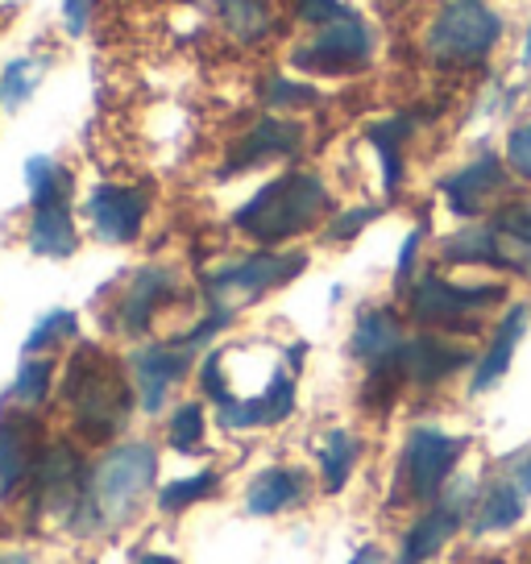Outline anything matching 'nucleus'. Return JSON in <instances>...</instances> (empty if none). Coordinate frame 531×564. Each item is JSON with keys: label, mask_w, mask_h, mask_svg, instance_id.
<instances>
[{"label": "nucleus", "mask_w": 531, "mask_h": 564, "mask_svg": "<svg viewBox=\"0 0 531 564\" xmlns=\"http://www.w3.org/2000/svg\"><path fill=\"white\" fill-rule=\"evenodd\" d=\"M72 336H75V312H67V307L46 312V316L30 328V336H25V357H37V352L54 349V345H63V340H72Z\"/></svg>", "instance_id": "obj_32"}, {"label": "nucleus", "mask_w": 531, "mask_h": 564, "mask_svg": "<svg viewBox=\"0 0 531 564\" xmlns=\"http://www.w3.org/2000/svg\"><path fill=\"white\" fill-rule=\"evenodd\" d=\"M175 291L178 274L171 265H142L133 279L124 282L121 300L112 303V312H108V324L124 336H145L154 316L175 300Z\"/></svg>", "instance_id": "obj_13"}, {"label": "nucleus", "mask_w": 531, "mask_h": 564, "mask_svg": "<svg viewBox=\"0 0 531 564\" xmlns=\"http://www.w3.org/2000/svg\"><path fill=\"white\" fill-rule=\"evenodd\" d=\"M46 67H51V58H46V54H37V58L34 54H30V58H13L9 67L0 70V105L9 108V112H18V108L37 91Z\"/></svg>", "instance_id": "obj_29"}, {"label": "nucleus", "mask_w": 531, "mask_h": 564, "mask_svg": "<svg viewBox=\"0 0 531 564\" xmlns=\"http://www.w3.org/2000/svg\"><path fill=\"white\" fill-rule=\"evenodd\" d=\"M411 133H415V117L411 112L373 121L366 129V138H370V145L378 150V159H382V187H387V195H394L399 183H403V145H408Z\"/></svg>", "instance_id": "obj_25"}, {"label": "nucleus", "mask_w": 531, "mask_h": 564, "mask_svg": "<svg viewBox=\"0 0 531 564\" xmlns=\"http://www.w3.org/2000/svg\"><path fill=\"white\" fill-rule=\"evenodd\" d=\"M63 399L72 406L75 432L91 444L112 441L133 411V387L100 345H79L63 373Z\"/></svg>", "instance_id": "obj_2"}, {"label": "nucleus", "mask_w": 531, "mask_h": 564, "mask_svg": "<svg viewBox=\"0 0 531 564\" xmlns=\"http://www.w3.org/2000/svg\"><path fill=\"white\" fill-rule=\"evenodd\" d=\"M79 237H75V220H72V204H51V208H34V220H30V249L37 258H51V262H63L72 258Z\"/></svg>", "instance_id": "obj_24"}, {"label": "nucleus", "mask_w": 531, "mask_h": 564, "mask_svg": "<svg viewBox=\"0 0 531 564\" xmlns=\"http://www.w3.org/2000/svg\"><path fill=\"white\" fill-rule=\"evenodd\" d=\"M295 411V382H291V373H274L270 382H266L258 394H232L225 403L216 406V420L225 423V427H237V432H249V427H274V423H283L286 415Z\"/></svg>", "instance_id": "obj_18"}, {"label": "nucleus", "mask_w": 531, "mask_h": 564, "mask_svg": "<svg viewBox=\"0 0 531 564\" xmlns=\"http://www.w3.org/2000/svg\"><path fill=\"white\" fill-rule=\"evenodd\" d=\"M51 378H54V366L46 357H25L18 378H13V387H9V403L21 406V411L42 406L46 394H51Z\"/></svg>", "instance_id": "obj_30"}, {"label": "nucleus", "mask_w": 531, "mask_h": 564, "mask_svg": "<svg viewBox=\"0 0 531 564\" xmlns=\"http://www.w3.org/2000/svg\"><path fill=\"white\" fill-rule=\"evenodd\" d=\"M474 502H478V490H474L469 477L448 481V490H444L441 498H436V502H432V507L408 528L394 564H427L432 556H441L444 544H448L460 528H469Z\"/></svg>", "instance_id": "obj_10"}, {"label": "nucleus", "mask_w": 531, "mask_h": 564, "mask_svg": "<svg viewBox=\"0 0 531 564\" xmlns=\"http://www.w3.org/2000/svg\"><path fill=\"white\" fill-rule=\"evenodd\" d=\"M307 270V253H274V249H262V253H249L241 262H229L213 270L204 279V300L216 303V307H246V303L262 300L270 291L286 286L291 279H300Z\"/></svg>", "instance_id": "obj_8"}, {"label": "nucleus", "mask_w": 531, "mask_h": 564, "mask_svg": "<svg viewBox=\"0 0 531 564\" xmlns=\"http://www.w3.org/2000/svg\"><path fill=\"white\" fill-rule=\"evenodd\" d=\"M403 324L399 316L390 312V307H370V312H361L357 316V328H354V340H349V352H354L361 366H387L394 352L403 349Z\"/></svg>", "instance_id": "obj_22"}, {"label": "nucleus", "mask_w": 531, "mask_h": 564, "mask_svg": "<svg viewBox=\"0 0 531 564\" xmlns=\"http://www.w3.org/2000/svg\"><path fill=\"white\" fill-rule=\"evenodd\" d=\"M88 220L91 232L108 246H129L142 237L150 195L142 187H124V183H96L88 192Z\"/></svg>", "instance_id": "obj_14"}, {"label": "nucleus", "mask_w": 531, "mask_h": 564, "mask_svg": "<svg viewBox=\"0 0 531 564\" xmlns=\"http://www.w3.org/2000/svg\"><path fill=\"white\" fill-rule=\"evenodd\" d=\"M465 448H469L465 436L441 432L432 423H415L408 432V441H403V453H399V474H394V498L390 502H424V507H432L448 490Z\"/></svg>", "instance_id": "obj_4"}, {"label": "nucleus", "mask_w": 531, "mask_h": 564, "mask_svg": "<svg viewBox=\"0 0 531 564\" xmlns=\"http://www.w3.org/2000/svg\"><path fill=\"white\" fill-rule=\"evenodd\" d=\"M523 54H528V58H531V30H528V46H523Z\"/></svg>", "instance_id": "obj_42"}, {"label": "nucleus", "mask_w": 531, "mask_h": 564, "mask_svg": "<svg viewBox=\"0 0 531 564\" xmlns=\"http://www.w3.org/2000/svg\"><path fill=\"white\" fill-rule=\"evenodd\" d=\"M204 427H208V420H204V406L183 403L175 415H171L166 441H171V448H178V453H195V448H199V441H204Z\"/></svg>", "instance_id": "obj_34"}, {"label": "nucleus", "mask_w": 531, "mask_h": 564, "mask_svg": "<svg viewBox=\"0 0 531 564\" xmlns=\"http://www.w3.org/2000/svg\"><path fill=\"white\" fill-rule=\"evenodd\" d=\"M328 208H333V192L316 171H286L232 212V225L262 246H283L291 237L316 229Z\"/></svg>", "instance_id": "obj_3"}, {"label": "nucleus", "mask_w": 531, "mask_h": 564, "mask_svg": "<svg viewBox=\"0 0 531 564\" xmlns=\"http://www.w3.org/2000/svg\"><path fill=\"white\" fill-rule=\"evenodd\" d=\"M138 564H178L175 556H166V552H142Z\"/></svg>", "instance_id": "obj_40"}, {"label": "nucleus", "mask_w": 531, "mask_h": 564, "mask_svg": "<svg viewBox=\"0 0 531 564\" xmlns=\"http://www.w3.org/2000/svg\"><path fill=\"white\" fill-rule=\"evenodd\" d=\"M531 498V448H519L511 457L495 465V474L481 481L474 514H469V535H495V531H511Z\"/></svg>", "instance_id": "obj_9"}, {"label": "nucleus", "mask_w": 531, "mask_h": 564, "mask_svg": "<svg viewBox=\"0 0 531 564\" xmlns=\"http://www.w3.org/2000/svg\"><path fill=\"white\" fill-rule=\"evenodd\" d=\"M507 300L502 282H448L441 274H424L408 291V312L415 324L424 328H441V333H474L478 319Z\"/></svg>", "instance_id": "obj_7"}, {"label": "nucleus", "mask_w": 531, "mask_h": 564, "mask_svg": "<svg viewBox=\"0 0 531 564\" xmlns=\"http://www.w3.org/2000/svg\"><path fill=\"white\" fill-rule=\"evenodd\" d=\"M46 444H37V423L30 415H0V502L34 477Z\"/></svg>", "instance_id": "obj_19"}, {"label": "nucleus", "mask_w": 531, "mask_h": 564, "mask_svg": "<svg viewBox=\"0 0 531 564\" xmlns=\"http://www.w3.org/2000/svg\"><path fill=\"white\" fill-rule=\"evenodd\" d=\"M262 105L266 108H307L319 105V91L312 84H300V79H286V75H266L262 84Z\"/></svg>", "instance_id": "obj_33"}, {"label": "nucleus", "mask_w": 531, "mask_h": 564, "mask_svg": "<svg viewBox=\"0 0 531 564\" xmlns=\"http://www.w3.org/2000/svg\"><path fill=\"white\" fill-rule=\"evenodd\" d=\"M25 183H30V204L51 208V204H72V171L58 166L46 154H34L25 162Z\"/></svg>", "instance_id": "obj_27"}, {"label": "nucleus", "mask_w": 531, "mask_h": 564, "mask_svg": "<svg viewBox=\"0 0 531 564\" xmlns=\"http://www.w3.org/2000/svg\"><path fill=\"white\" fill-rule=\"evenodd\" d=\"M192 361H195V349H187L183 340L142 345V349L129 352V370H133V382H138V399H142V406L150 415L162 411L166 394L187 378Z\"/></svg>", "instance_id": "obj_15"}, {"label": "nucleus", "mask_w": 531, "mask_h": 564, "mask_svg": "<svg viewBox=\"0 0 531 564\" xmlns=\"http://www.w3.org/2000/svg\"><path fill=\"white\" fill-rule=\"evenodd\" d=\"M303 150V124L300 121H283V117H262L253 121L232 141L229 159L220 166V178L229 175H246L262 162H279V159H295Z\"/></svg>", "instance_id": "obj_16"}, {"label": "nucleus", "mask_w": 531, "mask_h": 564, "mask_svg": "<svg viewBox=\"0 0 531 564\" xmlns=\"http://www.w3.org/2000/svg\"><path fill=\"white\" fill-rule=\"evenodd\" d=\"M478 564H502V561H495V556H486V561H478Z\"/></svg>", "instance_id": "obj_43"}, {"label": "nucleus", "mask_w": 531, "mask_h": 564, "mask_svg": "<svg viewBox=\"0 0 531 564\" xmlns=\"http://www.w3.org/2000/svg\"><path fill=\"white\" fill-rule=\"evenodd\" d=\"M91 9H96L91 0H67V4H63V25H67V34L79 37L84 30H88Z\"/></svg>", "instance_id": "obj_39"}, {"label": "nucleus", "mask_w": 531, "mask_h": 564, "mask_svg": "<svg viewBox=\"0 0 531 564\" xmlns=\"http://www.w3.org/2000/svg\"><path fill=\"white\" fill-rule=\"evenodd\" d=\"M502 37V18L486 0H444L424 34V51L436 67H478Z\"/></svg>", "instance_id": "obj_5"}, {"label": "nucleus", "mask_w": 531, "mask_h": 564, "mask_svg": "<svg viewBox=\"0 0 531 564\" xmlns=\"http://www.w3.org/2000/svg\"><path fill=\"white\" fill-rule=\"evenodd\" d=\"M295 13H300L303 25H328V21H340V18H349L354 9H345L340 0H300L295 4Z\"/></svg>", "instance_id": "obj_37"}, {"label": "nucleus", "mask_w": 531, "mask_h": 564, "mask_svg": "<svg viewBox=\"0 0 531 564\" xmlns=\"http://www.w3.org/2000/svg\"><path fill=\"white\" fill-rule=\"evenodd\" d=\"M357 457H361V441H357L354 432H345V427H333V432L324 436V448H319L324 490L328 494L345 490V481H349L354 469H357Z\"/></svg>", "instance_id": "obj_26"}, {"label": "nucleus", "mask_w": 531, "mask_h": 564, "mask_svg": "<svg viewBox=\"0 0 531 564\" xmlns=\"http://www.w3.org/2000/svg\"><path fill=\"white\" fill-rule=\"evenodd\" d=\"M220 490V477H216V469H199V474L183 477V481H171L166 490H159V507L162 511H187L192 502H199V498H213V494Z\"/></svg>", "instance_id": "obj_31"}, {"label": "nucleus", "mask_w": 531, "mask_h": 564, "mask_svg": "<svg viewBox=\"0 0 531 564\" xmlns=\"http://www.w3.org/2000/svg\"><path fill=\"white\" fill-rule=\"evenodd\" d=\"M507 166H511V175L531 183V121L511 129V138H507Z\"/></svg>", "instance_id": "obj_36"}, {"label": "nucleus", "mask_w": 531, "mask_h": 564, "mask_svg": "<svg viewBox=\"0 0 531 564\" xmlns=\"http://www.w3.org/2000/svg\"><path fill=\"white\" fill-rule=\"evenodd\" d=\"M303 498H307V474H303V469H291V465H274V469H266V474L253 477L246 507H249V514H279V511H286V507L303 502Z\"/></svg>", "instance_id": "obj_23"}, {"label": "nucleus", "mask_w": 531, "mask_h": 564, "mask_svg": "<svg viewBox=\"0 0 531 564\" xmlns=\"http://www.w3.org/2000/svg\"><path fill=\"white\" fill-rule=\"evenodd\" d=\"M507 187H511V171L502 166V159L498 154H481V159H474L469 166H460V171L444 178L441 195L448 208L469 220V216H481V212L490 208L498 195H507Z\"/></svg>", "instance_id": "obj_17"}, {"label": "nucleus", "mask_w": 531, "mask_h": 564, "mask_svg": "<svg viewBox=\"0 0 531 564\" xmlns=\"http://www.w3.org/2000/svg\"><path fill=\"white\" fill-rule=\"evenodd\" d=\"M370 58L373 30L357 13H349V18L319 25L303 46H295L291 51V67L307 70V75H349V70L366 67Z\"/></svg>", "instance_id": "obj_11"}, {"label": "nucleus", "mask_w": 531, "mask_h": 564, "mask_svg": "<svg viewBox=\"0 0 531 564\" xmlns=\"http://www.w3.org/2000/svg\"><path fill=\"white\" fill-rule=\"evenodd\" d=\"M495 232L498 270H511L519 279H531V199H511L490 216Z\"/></svg>", "instance_id": "obj_21"}, {"label": "nucleus", "mask_w": 531, "mask_h": 564, "mask_svg": "<svg viewBox=\"0 0 531 564\" xmlns=\"http://www.w3.org/2000/svg\"><path fill=\"white\" fill-rule=\"evenodd\" d=\"M30 486H34L37 511H54L72 523L75 507L84 502V490H88V469H84V460L75 453V444L67 441L46 444L34 465Z\"/></svg>", "instance_id": "obj_12"}, {"label": "nucleus", "mask_w": 531, "mask_h": 564, "mask_svg": "<svg viewBox=\"0 0 531 564\" xmlns=\"http://www.w3.org/2000/svg\"><path fill=\"white\" fill-rule=\"evenodd\" d=\"M424 225H415V229L408 232V241H403V249H399V265H394V286H408L411 274H415V253H420V246H424Z\"/></svg>", "instance_id": "obj_38"}, {"label": "nucleus", "mask_w": 531, "mask_h": 564, "mask_svg": "<svg viewBox=\"0 0 531 564\" xmlns=\"http://www.w3.org/2000/svg\"><path fill=\"white\" fill-rule=\"evenodd\" d=\"M528 319H531L528 303H514V307H507V316H502V324L495 328V336H490L486 352L474 361L469 394H486V390H495L498 382L507 378V370H511V361H514V349H519V340H523V333H528Z\"/></svg>", "instance_id": "obj_20"}, {"label": "nucleus", "mask_w": 531, "mask_h": 564, "mask_svg": "<svg viewBox=\"0 0 531 564\" xmlns=\"http://www.w3.org/2000/svg\"><path fill=\"white\" fill-rule=\"evenodd\" d=\"M441 258L448 265H495L498 270V249H495L490 220H486V225H469V229L453 232V237L441 246Z\"/></svg>", "instance_id": "obj_28"}, {"label": "nucleus", "mask_w": 531, "mask_h": 564, "mask_svg": "<svg viewBox=\"0 0 531 564\" xmlns=\"http://www.w3.org/2000/svg\"><path fill=\"white\" fill-rule=\"evenodd\" d=\"M469 361H474V349L460 345V340H448V336H436V333L408 336L403 349L394 352L387 366H373L370 370L366 399H373V394L390 399L403 382L408 387H441L457 370H465Z\"/></svg>", "instance_id": "obj_6"}, {"label": "nucleus", "mask_w": 531, "mask_h": 564, "mask_svg": "<svg viewBox=\"0 0 531 564\" xmlns=\"http://www.w3.org/2000/svg\"><path fill=\"white\" fill-rule=\"evenodd\" d=\"M378 216H382V208H378V204H370V208L340 212V216H333V225H328V241H354L357 232L366 229L370 220H378Z\"/></svg>", "instance_id": "obj_35"}, {"label": "nucleus", "mask_w": 531, "mask_h": 564, "mask_svg": "<svg viewBox=\"0 0 531 564\" xmlns=\"http://www.w3.org/2000/svg\"><path fill=\"white\" fill-rule=\"evenodd\" d=\"M154 477H159V453H154V444L129 441L121 448H112L88 474L84 502L75 507L67 528L75 535H96L100 528L124 523L129 514L142 507V498L154 486Z\"/></svg>", "instance_id": "obj_1"}, {"label": "nucleus", "mask_w": 531, "mask_h": 564, "mask_svg": "<svg viewBox=\"0 0 531 564\" xmlns=\"http://www.w3.org/2000/svg\"><path fill=\"white\" fill-rule=\"evenodd\" d=\"M0 564H34L25 552H0Z\"/></svg>", "instance_id": "obj_41"}]
</instances>
